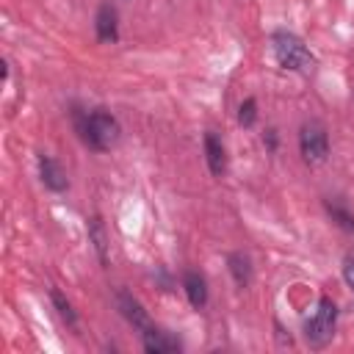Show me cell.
Here are the masks:
<instances>
[{
  "label": "cell",
  "mask_w": 354,
  "mask_h": 354,
  "mask_svg": "<svg viewBox=\"0 0 354 354\" xmlns=\"http://www.w3.org/2000/svg\"><path fill=\"white\" fill-rule=\"evenodd\" d=\"M271 47H274V58L285 66V69H293V72H310L313 69V55L310 50L304 47V41L288 30H277L271 36Z\"/></svg>",
  "instance_id": "obj_1"
},
{
  "label": "cell",
  "mask_w": 354,
  "mask_h": 354,
  "mask_svg": "<svg viewBox=\"0 0 354 354\" xmlns=\"http://www.w3.org/2000/svg\"><path fill=\"white\" fill-rule=\"evenodd\" d=\"M80 136L91 149H111L119 141V122L108 111H91L80 122Z\"/></svg>",
  "instance_id": "obj_2"
},
{
  "label": "cell",
  "mask_w": 354,
  "mask_h": 354,
  "mask_svg": "<svg viewBox=\"0 0 354 354\" xmlns=\"http://www.w3.org/2000/svg\"><path fill=\"white\" fill-rule=\"evenodd\" d=\"M335 318H337V307L332 299H321L318 307L313 310V315L304 321V340L315 348L326 346L332 340V332H335Z\"/></svg>",
  "instance_id": "obj_3"
},
{
  "label": "cell",
  "mask_w": 354,
  "mask_h": 354,
  "mask_svg": "<svg viewBox=\"0 0 354 354\" xmlns=\"http://www.w3.org/2000/svg\"><path fill=\"white\" fill-rule=\"evenodd\" d=\"M299 149H301L304 160H310V163L326 160V155H329V138H326L324 124H318V122L301 124V130H299Z\"/></svg>",
  "instance_id": "obj_4"
},
{
  "label": "cell",
  "mask_w": 354,
  "mask_h": 354,
  "mask_svg": "<svg viewBox=\"0 0 354 354\" xmlns=\"http://www.w3.org/2000/svg\"><path fill=\"white\" fill-rule=\"evenodd\" d=\"M94 28H97V39L100 41H116L119 39V17H116V8L111 3H102L100 6L97 19H94Z\"/></svg>",
  "instance_id": "obj_5"
},
{
  "label": "cell",
  "mask_w": 354,
  "mask_h": 354,
  "mask_svg": "<svg viewBox=\"0 0 354 354\" xmlns=\"http://www.w3.org/2000/svg\"><path fill=\"white\" fill-rule=\"evenodd\" d=\"M205 158H207V166L216 177H221L227 171V152H224V144L216 133H205Z\"/></svg>",
  "instance_id": "obj_6"
},
{
  "label": "cell",
  "mask_w": 354,
  "mask_h": 354,
  "mask_svg": "<svg viewBox=\"0 0 354 354\" xmlns=\"http://www.w3.org/2000/svg\"><path fill=\"white\" fill-rule=\"evenodd\" d=\"M39 174H41V183H44L50 191H64V188H66V174H64V169L58 166V160H53L50 155H41V158H39Z\"/></svg>",
  "instance_id": "obj_7"
},
{
  "label": "cell",
  "mask_w": 354,
  "mask_h": 354,
  "mask_svg": "<svg viewBox=\"0 0 354 354\" xmlns=\"http://www.w3.org/2000/svg\"><path fill=\"white\" fill-rule=\"evenodd\" d=\"M119 310H122V315L136 326V329H141V332H147L152 324H149V315H147V310L130 296V293H119Z\"/></svg>",
  "instance_id": "obj_8"
},
{
  "label": "cell",
  "mask_w": 354,
  "mask_h": 354,
  "mask_svg": "<svg viewBox=\"0 0 354 354\" xmlns=\"http://www.w3.org/2000/svg\"><path fill=\"white\" fill-rule=\"evenodd\" d=\"M183 288H185V296H188L191 307L202 310V307L207 304V282H205V277H202V274L188 271V274L183 277Z\"/></svg>",
  "instance_id": "obj_9"
},
{
  "label": "cell",
  "mask_w": 354,
  "mask_h": 354,
  "mask_svg": "<svg viewBox=\"0 0 354 354\" xmlns=\"http://www.w3.org/2000/svg\"><path fill=\"white\" fill-rule=\"evenodd\" d=\"M141 340H144V348L149 354H169V351H177L180 348V343L174 337H169L166 332H160L155 326H149L147 332H141Z\"/></svg>",
  "instance_id": "obj_10"
},
{
  "label": "cell",
  "mask_w": 354,
  "mask_h": 354,
  "mask_svg": "<svg viewBox=\"0 0 354 354\" xmlns=\"http://www.w3.org/2000/svg\"><path fill=\"white\" fill-rule=\"evenodd\" d=\"M227 263H230V274H232V279H235L241 288H246V285L252 282V266H249V257L241 254V252H232V254L227 257Z\"/></svg>",
  "instance_id": "obj_11"
},
{
  "label": "cell",
  "mask_w": 354,
  "mask_h": 354,
  "mask_svg": "<svg viewBox=\"0 0 354 354\" xmlns=\"http://www.w3.org/2000/svg\"><path fill=\"white\" fill-rule=\"evenodd\" d=\"M88 238H91V243H94V252H97L100 263L108 266V241H105V230H102L100 216H94V218L88 221Z\"/></svg>",
  "instance_id": "obj_12"
},
{
  "label": "cell",
  "mask_w": 354,
  "mask_h": 354,
  "mask_svg": "<svg viewBox=\"0 0 354 354\" xmlns=\"http://www.w3.org/2000/svg\"><path fill=\"white\" fill-rule=\"evenodd\" d=\"M326 213L332 216V221H335L337 227H343L346 232H354V216H351L343 205H337V202H326Z\"/></svg>",
  "instance_id": "obj_13"
},
{
  "label": "cell",
  "mask_w": 354,
  "mask_h": 354,
  "mask_svg": "<svg viewBox=\"0 0 354 354\" xmlns=\"http://www.w3.org/2000/svg\"><path fill=\"white\" fill-rule=\"evenodd\" d=\"M254 119H257V102L249 97V100H243L241 108H238V122H241L243 127H252Z\"/></svg>",
  "instance_id": "obj_14"
},
{
  "label": "cell",
  "mask_w": 354,
  "mask_h": 354,
  "mask_svg": "<svg viewBox=\"0 0 354 354\" xmlns=\"http://www.w3.org/2000/svg\"><path fill=\"white\" fill-rule=\"evenodd\" d=\"M50 299H53V304L58 307V315H61L66 324H75V321H77V315H75L72 304H69V301H66V299H64L58 290H53V293H50Z\"/></svg>",
  "instance_id": "obj_15"
},
{
  "label": "cell",
  "mask_w": 354,
  "mask_h": 354,
  "mask_svg": "<svg viewBox=\"0 0 354 354\" xmlns=\"http://www.w3.org/2000/svg\"><path fill=\"white\" fill-rule=\"evenodd\" d=\"M343 279H346V285L354 290V252H348V254L343 257Z\"/></svg>",
  "instance_id": "obj_16"
}]
</instances>
